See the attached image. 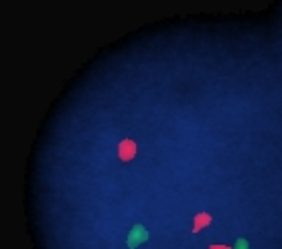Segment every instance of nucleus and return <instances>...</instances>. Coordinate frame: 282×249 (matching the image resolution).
I'll return each mask as SVG.
<instances>
[{"mask_svg":"<svg viewBox=\"0 0 282 249\" xmlns=\"http://www.w3.org/2000/svg\"><path fill=\"white\" fill-rule=\"evenodd\" d=\"M238 249H248V245L243 241H240V243H238Z\"/></svg>","mask_w":282,"mask_h":249,"instance_id":"f257e3e1","label":"nucleus"}]
</instances>
